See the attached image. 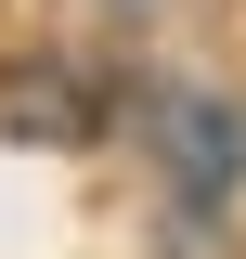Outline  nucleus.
I'll return each mask as SVG.
<instances>
[{"label":"nucleus","instance_id":"nucleus-1","mask_svg":"<svg viewBox=\"0 0 246 259\" xmlns=\"http://www.w3.org/2000/svg\"><path fill=\"white\" fill-rule=\"evenodd\" d=\"M169 156H182V182H233V117H220V104H182V117H169Z\"/></svg>","mask_w":246,"mask_h":259}]
</instances>
